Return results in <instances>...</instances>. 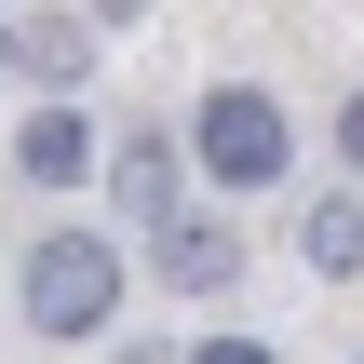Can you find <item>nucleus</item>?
<instances>
[{
  "label": "nucleus",
  "instance_id": "f257e3e1",
  "mask_svg": "<svg viewBox=\"0 0 364 364\" xmlns=\"http://www.w3.org/2000/svg\"><path fill=\"white\" fill-rule=\"evenodd\" d=\"M108 297H122V257H108L95 230H54V243L27 257V324H41V338H95Z\"/></svg>",
  "mask_w": 364,
  "mask_h": 364
},
{
  "label": "nucleus",
  "instance_id": "f03ea898",
  "mask_svg": "<svg viewBox=\"0 0 364 364\" xmlns=\"http://www.w3.org/2000/svg\"><path fill=\"white\" fill-rule=\"evenodd\" d=\"M189 149H203L216 189H270V176H284V108H270V95H203Z\"/></svg>",
  "mask_w": 364,
  "mask_h": 364
},
{
  "label": "nucleus",
  "instance_id": "7ed1b4c3",
  "mask_svg": "<svg viewBox=\"0 0 364 364\" xmlns=\"http://www.w3.org/2000/svg\"><path fill=\"white\" fill-rule=\"evenodd\" d=\"M149 270L203 297V284H230V270H243V230H230V216H162V230H149Z\"/></svg>",
  "mask_w": 364,
  "mask_h": 364
},
{
  "label": "nucleus",
  "instance_id": "20e7f679",
  "mask_svg": "<svg viewBox=\"0 0 364 364\" xmlns=\"http://www.w3.org/2000/svg\"><path fill=\"white\" fill-rule=\"evenodd\" d=\"M108 203L162 230V216H176V149H162V135H122V149H108Z\"/></svg>",
  "mask_w": 364,
  "mask_h": 364
},
{
  "label": "nucleus",
  "instance_id": "39448f33",
  "mask_svg": "<svg viewBox=\"0 0 364 364\" xmlns=\"http://www.w3.org/2000/svg\"><path fill=\"white\" fill-rule=\"evenodd\" d=\"M14 162H27V189H68V176H95V122H81V108H41Z\"/></svg>",
  "mask_w": 364,
  "mask_h": 364
},
{
  "label": "nucleus",
  "instance_id": "423d86ee",
  "mask_svg": "<svg viewBox=\"0 0 364 364\" xmlns=\"http://www.w3.org/2000/svg\"><path fill=\"white\" fill-rule=\"evenodd\" d=\"M297 243H311V270H364V203H351V189H338V203H311V230H297Z\"/></svg>",
  "mask_w": 364,
  "mask_h": 364
},
{
  "label": "nucleus",
  "instance_id": "0eeeda50",
  "mask_svg": "<svg viewBox=\"0 0 364 364\" xmlns=\"http://www.w3.org/2000/svg\"><path fill=\"white\" fill-rule=\"evenodd\" d=\"M14 54H27V68H41V81H68V68H81V54H95V27H14Z\"/></svg>",
  "mask_w": 364,
  "mask_h": 364
},
{
  "label": "nucleus",
  "instance_id": "6e6552de",
  "mask_svg": "<svg viewBox=\"0 0 364 364\" xmlns=\"http://www.w3.org/2000/svg\"><path fill=\"white\" fill-rule=\"evenodd\" d=\"M338 162H351V176H364V95H351V108H338Z\"/></svg>",
  "mask_w": 364,
  "mask_h": 364
},
{
  "label": "nucleus",
  "instance_id": "1a4fd4ad",
  "mask_svg": "<svg viewBox=\"0 0 364 364\" xmlns=\"http://www.w3.org/2000/svg\"><path fill=\"white\" fill-rule=\"evenodd\" d=\"M189 364H270V351H257V338H203Z\"/></svg>",
  "mask_w": 364,
  "mask_h": 364
}]
</instances>
